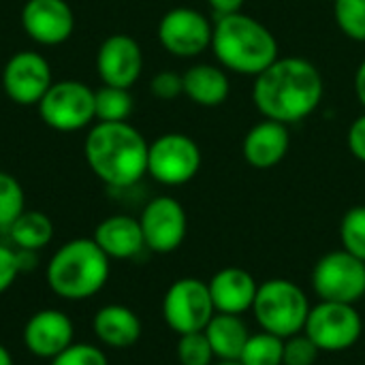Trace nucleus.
<instances>
[{
  "instance_id": "0eeeda50",
  "label": "nucleus",
  "mask_w": 365,
  "mask_h": 365,
  "mask_svg": "<svg viewBox=\"0 0 365 365\" xmlns=\"http://www.w3.org/2000/svg\"><path fill=\"white\" fill-rule=\"evenodd\" d=\"M304 334L321 353H342L361 340L364 319L353 304L319 302L310 308Z\"/></svg>"
},
{
  "instance_id": "473e14b6",
  "label": "nucleus",
  "mask_w": 365,
  "mask_h": 365,
  "mask_svg": "<svg viewBox=\"0 0 365 365\" xmlns=\"http://www.w3.org/2000/svg\"><path fill=\"white\" fill-rule=\"evenodd\" d=\"M19 272H21L19 255L6 246H0V295L13 287Z\"/></svg>"
},
{
  "instance_id": "6e6552de",
  "label": "nucleus",
  "mask_w": 365,
  "mask_h": 365,
  "mask_svg": "<svg viewBox=\"0 0 365 365\" xmlns=\"http://www.w3.org/2000/svg\"><path fill=\"white\" fill-rule=\"evenodd\" d=\"M319 302L357 304L365 297V263L344 248L323 255L310 276Z\"/></svg>"
},
{
  "instance_id": "4468645a",
  "label": "nucleus",
  "mask_w": 365,
  "mask_h": 365,
  "mask_svg": "<svg viewBox=\"0 0 365 365\" xmlns=\"http://www.w3.org/2000/svg\"><path fill=\"white\" fill-rule=\"evenodd\" d=\"M96 73L103 86L130 90L143 73L141 45L124 32L109 34L96 51Z\"/></svg>"
},
{
  "instance_id": "aec40b11",
  "label": "nucleus",
  "mask_w": 365,
  "mask_h": 365,
  "mask_svg": "<svg viewBox=\"0 0 365 365\" xmlns=\"http://www.w3.org/2000/svg\"><path fill=\"white\" fill-rule=\"evenodd\" d=\"M92 331L103 346L109 349H130L139 342L143 334L141 319L135 310L122 304H107L96 310L92 319Z\"/></svg>"
},
{
  "instance_id": "c9c22d12",
  "label": "nucleus",
  "mask_w": 365,
  "mask_h": 365,
  "mask_svg": "<svg viewBox=\"0 0 365 365\" xmlns=\"http://www.w3.org/2000/svg\"><path fill=\"white\" fill-rule=\"evenodd\" d=\"M355 96L365 111V60L359 62V66L355 71Z\"/></svg>"
},
{
  "instance_id": "e433bc0d",
  "label": "nucleus",
  "mask_w": 365,
  "mask_h": 365,
  "mask_svg": "<svg viewBox=\"0 0 365 365\" xmlns=\"http://www.w3.org/2000/svg\"><path fill=\"white\" fill-rule=\"evenodd\" d=\"M0 365H13V357L4 344H0Z\"/></svg>"
},
{
  "instance_id": "4c0bfd02",
  "label": "nucleus",
  "mask_w": 365,
  "mask_h": 365,
  "mask_svg": "<svg viewBox=\"0 0 365 365\" xmlns=\"http://www.w3.org/2000/svg\"><path fill=\"white\" fill-rule=\"evenodd\" d=\"M214 365H242L240 361H216Z\"/></svg>"
},
{
  "instance_id": "6ab92c4d",
  "label": "nucleus",
  "mask_w": 365,
  "mask_h": 365,
  "mask_svg": "<svg viewBox=\"0 0 365 365\" xmlns=\"http://www.w3.org/2000/svg\"><path fill=\"white\" fill-rule=\"evenodd\" d=\"M92 240L109 259L118 261L135 259L145 248L139 218H133L128 214H113L101 220L94 229Z\"/></svg>"
},
{
  "instance_id": "7c9ffc66",
  "label": "nucleus",
  "mask_w": 365,
  "mask_h": 365,
  "mask_svg": "<svg viewBox=\"0 0 365 365\" xmlns=\"http://www.w3.org/2000/svg\"><path fill=\"white\" fill-rule=\"evenodd\" d=\"M51 365H109L105 351L96 344H71L58 357L51 359Z\"/></svg>"
},
{
  "instance_id": "c85d7f7f",
  "label": "nucleus",
  "mask_w": 365,
  "mask_h": 365,
  "mask_svg": "<svg viewBox=\"0 0 365 365\" xmlns=\"http://www.w3.org/2000/svg\"><path fill=\"white\" fill-rule=\"evenodd\" d=\"M175 355L180 365H214V351L203 331L184 334L178 338Z\"/></svg>"
},
{
  "instance_id": "dca6fc26",
  "label": "nucleus",
  "mask_w": 365,
  "mask_h": 365,
  "mask_svg": "<svg viewBox=\"0 0 365 365\" xmlns=\"http://www.w3.org/2000/svg\"><path fill=\"white\" fill-rule=\"evenodd\" d=\"M24 346L30 355L38 359H53L66 351L75 340L73 321L56 308H45L34 312L24 325Z\"/></svg>"
},
{
  "instance_id": "20e7f679",
  "label": "nucleus",
  "mask_w": 365,
  "mask_h": 365,
  "mask_svg": "<svg viewBox=\"0 0 365 365\" xmlns=\"http://www.w3.org/2000/svg\"><path fill=\"white\" fill-rule=\"evenodd\" d=\"M111 259L92 237H77L62 244L45 269L47 287L53 295L81 302L101 293L111 274Z\"/></svg>"
},
{
  "instance_id": "412c9836",
  "label": "nucleus",
  "mask_w": 365,
  "mask_h": 365,
  "mask_svg": "<svg viewBox=\"0 0 365 365\" xmlns=\"http://www.w3.org/2000/svg\"><path fill=\"white\" fill-rule=\"evenodd\" d=\"M184 94L199 107H220L231 94V81L222 66L199 62L184 75Z\"/></svg>"
},
{
  "instance_id": "9d476101",
  "label": "nucleus",
  "mask_w": 365,
  "mask_h": 365,
  "mask_svg": "<svg viewBox=\"0 0 365 365\" xmlns=\"http://www.w3.org/2000/svg\"><path fill=\"white\" fill-rule=\"evenodd\" d=\"M214 314L210 287L199 278L175 280L163 297V319L178 336L203 331Z\"/></svg>"
},
{
  "instance_id": "f03ea898",
  "label": "nucleus",
  "mask_w": 365,
  "mask_h": 365,
  "mask_svg": "<svg viewBox=\"0 0 365 365\" xmlns=\"http://www.w3.org/2000/svg\"><path fill=\"white\" fill-rule=\"evenodd\" d=\"M145 137L128 122H94L83 139L90 171L109 188H130L148 175Z\"/></svg>"
},
{
  "instance_id": "f8f14e48",
  "label": "nucleus",
  "mask_w": 365,
  "mask_h": 365,
  "mask_svg": "<svg viewBox=\"0 0 365 365\" xmlns=\"http://www.w3.org/2000/svg\"><path fill=\"white\" fill-rule=\"evenodd\" d=\"M53 83L51 66L38 51L21 49L13 53L2 68V90L19 107H36Z\"/></svg>"
},
{
  "instance_id": "2f4dec72",
  "label": "nucleus",
  "mask_w": 365,
  "mask_h": 365,
  "mask_svg": "<svg viewBox=\"0 0 365 365\" xmlns=\"http://www.w3.org/2000/svg\"><path fill=\"white\" fill-rule=\"evenodd\" d=\"M150 92L158 101H175L180 94H184V81L182 75L175 71H160L150 81Z\"/></svg>"
},
{
  "instance_id": "b1692460",
  "label": "nucleus",
  "mask_w": 365,
  "mask_h": 365,
  "mask_svg": "<svg viewBox=\"0 0 365 365\" xmlns=\"http://www.w3.org/2000/svg\"><path fill=\"white\" fill-rule=\"evenodd\" d=\"M135 101L130 90L103 86L94 90V109L96 122H128Z\"/></svg>"
},
{
  "instance_id": "f3484780",
  "label": "nucleus",
  "mask_w": 365,
  "mask_h": 365,
  "mask_svg": "<svg viewBox=\"0 0 365 365\" xmlns=\"http://www.w3.org/2000/svg\"><path fill=\"white\" fill-rule=\"evenodd\" d=\"M212 304L216 312L222 314H246L252 310L259 284L250 272L237 265H229L218 269L207 282Z\"/></svg>"
},
{
  "instance_id": "393cba45",
  "label": "nucleus",
  "mask_w": 365,
  "mask_h": 365,
  "mask_svg": "<svg viewBox=\"0 0 365 365\" xmlns=\"http://www.w3.org/2000/svg\"><path fill=\"white\" fill-rule=\"evenodd\" d=\"M282 355H284V340L267 334V331H259V334H250L240 364L242 365H282Z\"/></svg>"
},
{
  "instance_id": "bb28decb",
  "label": "nucleus",
  "mask_w": 365,
  "mask_h": 365,
  "mask_svg": "<svg viewBox=\"0 0 365 365\" xmlns=\"http://www.w3.org/2000/svg\"><path fill=\"white\" fill-rule=\"evenodd\" d=\"M336 24L351 41L365 43V0H334Z\"/></svg>"
},
{
  "instance_id": "cd10ccee",
  "label": "nucleus",
  "mask_w": 365,
  "mask_h": 365,
  "mask_svg": "<svg viewBox=\"0 0 365 365\" xmlns=\"http://www.w3.org/2000/svg\"><path fill=\"white\" fill-rule=\"evenodd\" d=\"M26 210V195L11 173L0 171V227L9 229L15 218Z\"/></svg>"
},
{
  "instance_id": "ddd939ff",
  "label": "nucleus",
  "mask_w": 365,
  "mask_h": 365,
  "mask_svg": "<svg viewBox=\"0 0 365 365\" xmlns=\"http://www.w3.org/2000/svg\"><path fill=\"white\" fill-rule=\"evenodd\" d=\"M139 225L143 231L145 248L156 255L175 252L188 233L186 210L178 199L169 195H160L148 201L139 216Z\"/></svg>"
},
{
  "instance_id": "f257e3e1",
  "label": "nucleus",
  "mask_w": 365,
  "mask_h": 365,
  "mask_svg": "<svg viewBox=\"0 0 365 365\" xmlns=\"http://www.w3.org/2000/svg\"><path fill=\"white\" fill-rule=\"evenodd\" d=\"M325 94V81L314 62L284 56L255 77L252 103L265 120L297 124L312 115Z\"/></svg>"
},
{
  "instance_id": "1a4fd4ad",
  "label": "nucleus",
  "mask_w": 365,
  "mask_h": 365,
  "mask_svg": "<svg viewBox=\"0 0 365 365\" xmlns=\"http://www.w3.org/2000/svg\"><path fill=\"white\" fill-rule=\"evenodd\" d=\"M201 148L184 133H165L150 143L148 175L163 186H184L201 169Z\"/></svg>"
},
{
  "instance_id": "5701e85b",
  "label": "nucleus",
  "mask_w": 365,
  "mask_h": 365,
  "mask_svg": "<svg viewBox=\"0 0 365 365\" xmlns=\"http://www.w3.org/2000/svg\"><path fill=\"white\" fill-rule=\"evenodd\" d=\"M9 237L19 250L38 252L53 240V222L38 210H24L9 227Z\"/></svg>"
},
{
  "instance_id": "2eb2a0df",
  "label": "nucleus",
  "mask_w": 365,
  "mask_h": 365,
  "mask_svg": "<svg viewBox=\"0 0 365 365\" xmlns=\"http://www.w3.org/2000/svg\"><path fill=\"white\" fill-rule=\"evenodd\" d=\"M21 28L30 41L43 47L66 43L75 30V13L66 0H26Z\"/></svg>"
},
{
  "instance_id": "423d86ee",
  "label": "nucleus",
  "mask_w": 365,
  "mask_h": 365,
  "mask_svg": "<svg viewBox=\"0 0 365 365\" xmlns=\"http://www.w3.org/2000/svg\"><path fill=\"white\" fill-rule=\"evenodd\" d=\"M45 126L58 133H77L96 122L94 90L79 79L53 81L36 105Z\"/></svg>"
},
{
  "instance_id": "c756f323",
  "label": "nucleus",
  "mask_w": 365,
  "mask_h": 365,
  "mask_svg": "<svg viewBox=\"0 0 365 365\" xmlns=\"http://www.w3.org/2000/svg\"><path fill=\"white\" fill-rule=\"evenodd\" d=\"M319 346L302 331L284 340L282 365H314L319 361Z\"/></svg>"
},
{
  "instance_id": "9b49d317",
  "label": "nucleus",
  "mask_w": 365,
  "mask_h": 365,
  "mask_svg": "<svg viewBox=\"0 0 365 365\" xmlns=\"http://www.w3.org/2000/svg\"><path fill=\"white\" fill-rule=\"evenodd\" d=\"M158 43L175 58H197L212 47L214 24L192 6L169 9L158 21Z\"/></svg>"
},
{
  "instance_id": "39448f33",
  "label": "nucleus",
  "mask_w": 365,
  "mask_h": 365,
  "mask_svg": "<svg viewBox=\"0 0 365 365\" xmlns=\"http://www.w3.org/2000/svg\"><path fill=\"white\" fill-rule=\"evenodd\" d=\"M310 308V299L302 287L287 278H272L259 284L250 312L255 314L261 331L287 340L304 331Z\"/></svg>"
},
{
  "instance_id": "a211bd4d",
  "label": "nucleus",
  "mask_w": 365,
  "mask_h": 365,
  "mask_svg": "<svg viewBox=\"0 0 365 365\" xmlns=\"http://www.w3.org/2000/svg\"><path fill=\"white\" fill-rule=\"evenodd\" d=\"M289 148H291L289 126L274 120H261L244 135L242 156L255 169H272L284 160Z\"/></svg>"
},
{
  "instance_id": "72a5a7b5",
  "label": "nucleus",
  "mask_w": 365,
  "mask_h": 365,
  "mask_svg": "<svg viewBox=\"0 0 365 365\" xmlns=\"http://www.w3.org/2000/svg\"><path fill=\"white\" fill-rule=\"evenodd\" d=\"M346 145H349V152L357 160L365 163V111L361 115H357L353 120V124L349 126V130H346Z\"/></svg>"
},
{
  "instance_id": "f704fd0d",
  "label": "nucleus",
  "mask_w": 365,
  "mask_h": 365,
  "mask_svg": "<svg viewBox=\"0 0 365 365\" xmlns=\"http://www.w3.org/2000/svg\"><path fill=\"white\" fill-rule=\"evenodd\" d=\"M210 4V9L214 11L216 17L220 15H231V13H240L246 0H205Z\"/></svg>"
},
{
  "instance_id": "58836bf2",
  "label": "nucleus",
  "mask_w": 365,
  "mask_h": 365,
  "mask_svg": "<svg viewBox=\"0 0 365 365\" xmlns=\"http://www.w3.org/2000/svg\"><path fill=\"white\" fill-rule=\"evenodd\" d=\"M329 2H334V0H329Z\"/></svg>"
},
{
  "instance_id": "7ed1b4c3",
  "label": "nucleus",
  "mask_w": 365,
  "mask_h": 365,
  "mask_svg": "<svg viewBox=\"0 0 365 365\" xmlns=\"http://www.w3.org/2000/svg\"><path fill=\"white\" fill-rule=\"evenodd\" d=\"M212 51L225 71L246 77H257L280 58L274 32L242 11L214 19Z\"/></svg>"
},
{
  "instance_id": "4be33fe9",
  "label": "nucleus",
  "mask_w": 365,
  "mask_h": 365,
  "mask_svg": "<svg viewBox=\"0 0 365 365\" xmlns=\"http://www.w3.org/2000/svg\"><path fill=\"white\" fill-rule=\"evenodd\" d=\"M203 334L207 336L214 357L218 361H240L242 351L250 338V329L242 317L222 312H216L212 317Z\"/></svg>"
},
{
  "instance_id": "a878e982",
  "label": "nucleus",
  "mask_w": 365,
  "mask_h": 365,
  "mask_svg": "<svg viewBox=\"0 0 365 365\" xmlns=\"http://www.w3.org/2000/svg\"><path fill=\"white\" fill-rule=\"evenodd\" d=\"M340 242L346 252L365 263V205H355L342 216Z\"/></svg>"
}]
</instances>
